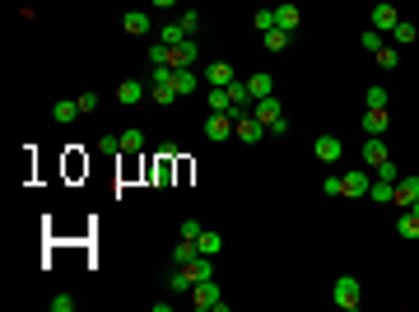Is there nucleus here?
I'll return each mask as SVG.
<instances>
[{"label": "nucleus", "instance_id": "f257e3e1", "mask_svg": "<svg viewBox=\"0 0 419 312\" xmlns=\"http://www.w3.org/2000/svg\"><path fill=\"white\" fill-rule=\"evenodd\" d=\"M187 303L196 312H229V303H224V293H219V284L214 280H196L187 293Z\"/></svg>", "mask_w": 419, "mask_h": 312}, {"label": "nucleus", "instance_id": "f03ea898", "mask_svg": "<svg viewBox=\"0 0 419 312\" xmlns=\"http://www.w3.org/2000/svg\"><path fill=\"white\" fill-rule=\"evenodd\" d=\"M331 303H336L340 312H354L363 303V284L354 280V275H340V280L331 284Z\"/></svg>", "mask_w": 419, "mask_h": 312}, {"label": "nucleus", "instance_id": "7ed1b4c3", "mask_svg": "<svg viewBox=\"0 0 419 312\" xmlns=\"http://www.w3.org/2000/svg\"><path fill=\"white\" fill-rule=\"evenodd\" d=\"M233 136L243 140V145H261L270 131L261 126V121H256V112H243V117H233Z\"/></svg>", "mask_w": 419, "mask_h": 312}, {"label": "nucleus", "instance_id": "20e7f679", "mask_svg": "<svg viewBox=\"0 0 419 312\" xmlns=\"http://www.w3.org/2000/svg\"><path fill=\"white\" fill-rule=\"evenodd\" d=\"M312 154L322 158V163H340V158H345V140L326 131V136H317V140H312Z\"/></svg>", "mask_w": 419, "mask_h": 312}, {"label": "nucleus", "instance_id": "39448f33", "mask_svg": "<svg viewBox=\"0 0 419 312\" xmlns=\"http://www.w3.org/2000/svg\"><path fill=\"white\" fill-rule=\"evenodd\" d=\"M415 200H419V173H400V177H396V200H391V205L410 210Z\"/></svg>", "mask_w": 419, "mask_h": 312}, {"label": "nucleus", "instance_id": "423d86ee", "mask_svg": "<svg viewBox=\"0 0 419 312\" xmlns=\"http://www.w3.org/2000/svg\"><path fill=\"white\" fill-rule=\"evenodd\" d=\"M121 28H126L131 38H150V33H154L150 10H126V14H121Z\"/></svg>", "mask_w": 419, "mask_h": 312}, {"label": "nucleus", "instance_id": "0eeeda50", "mask_svg": "<svg viewBox=\"0 0 419 312\" xmlns=\"http://www.w3.org/2000/svg\"><path fill=\"white\" fill-rule=\"evenodd\" d=\"M145 98H150V84H145V79H121V84H116V103H126V107L145 103Z\"/></svg>", "mask_w": 419, "mask_h": 312}, {"label": "nucleus", "instance_id": "6e6552de", "mask_svg": "<svg viewBox=\"0 0 419 312\" xmlns=\"http://www.w3.org/2000/svg\"><path fill=\"white\" fill-rule=\"evenodd\" d=\"M252 112H256V121H261L266 131L285 117V107H280V98H275V94H270V98H256V103H252Z\"/></svg>", "mask_w": 419, "mask_h": 312}, {"label": "nucleus", "instance_id": "1a4fd4ad", "mask_svg": "<svg viewBox=\"0 0 419 312\" xmlns=\"http://www.w3.org/2000/svg\"><path fill=\"white\" fill-rule=\"evenodd\" d=\"M196 61H201L196 38H187V42H177V47H172V70H196Z\"/></svg>", "mask_w": 419, "mask_h": 312}, {"label": "nucleus", "instance_id": "9d476101", "mask_svg": "<svg viewBox=\"0 0 419 312\" xmlns=\"http://www.w3.org/2000/svg\"><path fill=\"white\" fill-rule=\"evenodd\" d=\"M201 79H205L210 89H224V84H233L238 75H233V65H229V61H210L205 70H201Z\"/></svg>", "mask_w": 419, "mask_h": 312}, {"label": "nucleus", "instance_id": "9b49d317", "mask_svg": "<svg viewBox=\"0 0 419 312\" xmlns=\"http://www.w3.org/2000/svg\"><path fill=\"white\" fill-rule=\"evenodd\" d=\"M233 136V112H210L205 117V140H229Z\"/></svg>", "mask_w": 419, "mask_h": 312}, {"label": "nucleus", "instance_id": "f8f14e48", "mask_svg": "<svg viewBox=\"0 0 419 312\" xmlns=\"http://www.w3.org/2000/svg\"><path fill=\"white\" fill-rule=\"evenodd\" d=\"M387 145H382V136H368L363 140V168H368V173H373V168H382V163H387Z\"/></svg>", "mask_w": 419, "mask_h": 312}, {"label": "nucleus", "instance_id": "ddd939ff", "mask_svg": "<svg viewBox=\"0 0 419 312\" xmlns=\"http://www.w3.org/2000/svg\"><path fill=\"white\" fill-rule=\"evenodd\" d=\"M387 126H391V112H387V107H368V112H363V136H387Z\"/></svg>", "mask_w": 419, "mask_h": 312}, {"label": "nucleus", "instance_id": "4468645a", "mask_svg": "<svg viewBox=\"0 0 419 312\" xmlns=\"http://www.w3.org/2000/svg\"><path fill=\"white\" fill-rule=\"evenodd\" d=\"M396 23H400V14L391 10V5H387V0H378V5H373V28L391 38V28H396Z\"/></svg>", "mask_w": 419, "mask_h": 312}, {"label": "nucleus", "instance_id": "2eb2a0df", "mask_svg": "<svg viewBox=\"0 0 419 312\" xmlns=\"http://www.w3.org/2000/svg\"><path fill=\"white\" fill-rule=\"evenodd\" d=\"M368 187H373L368 168H349V173H345V196H368Z\"/></svg>", "mask_w": 419, "mask_h": 312}, {"label": "nucleus", "instance_id": "dca6fc26", "mask_svg": "<svg viewBox=\"0 0 419 312\" xmlns=\"http://www.w3.org/2000/svg\"><path fill=\"white\" fill-rule=\"evenodd\" d=\"M368 200H373V205H391V200H396V182H382V177H373Z\"/></svg>", "mask_w": 419, "mask_h": 312}, {"label": "nucleus", "instance_id": "f3484780", "mask_svg": "<svg viewBox=\"0 0 419 312\" xmlns=\"http://www.w3.org/2000/svg\"><path fill=\"white\" fill-rule=\"evenodd\" d=\"M396 233L405 238V242H415V238H419V215H415V210H400V219H396Z\"/></svg>", "mask_w": 419, "mask_h": 312}, {"label": "nucleus", "instance_id": "a211bd4d", "mask_svg": "<svg viewBox=\"0 0 419 312\" xmlns=\"http://www.w3.org/2000/svg\"><path fill=\"white\" fill-rule=\"evenodd\" d=\"M275 28L294 33V28H298V5H275Z\"/></svg>", "mask_w": 419, "mask_h": 312}, {"label": "nucleus", "instance_id": "6ab92c4d", "mask_svg": "<svg viewBox=\"0 0 419 312\" xmlns=\"http://www.w3.org/2000/svg\"><path fill=\"white\" fill-rule=\"evenodd\" d=\"M205 107H210V112H233L229 84H224V89H210V94H205Z\"/></svg>", "mask_w": 419, "mask_h": 312}, {"label": "nucleus", "instance_id": "aec40b11", "mask_svg": "<svg viewBox=\"0 0 419 312\" xmlns=\"http://www.w3.org/2000/svg\"><path fill=\"white\" fill-rule=\"evenodd\" d=\"M405 42H419V28L410 19H400L396 28H391V47H405Z\"/></svg>", "mask_w": 419, "mask_h": 312}, {"label": "nucleus", "instance_id": "412c9836", "mask_svg": "<svg viewBox=\"0 0 419 312\" xmlns=\"http://www.w3.org/2000/svg\"><path fill=\"white\" fill-rule=\"evenodd\" d=\"M52 117H57V121H61V126H70V121H75V117H79V103H75V98H61L57 107H52Z\"/></svg>", "mask_w": 419, "mask_h": 312}, {"label": "nucleus", "instance_id": "4be33fe9", "mask_svg": "<svg viewBox=\"0 0 419 312\" xmlns=\"http://www.w3.org/2000/svg\"><path fill=\"white\" fill-rule=\"evenodd\" d=\"M196 256H201V247H196L191 238H182V242L172 247V266H187V261H196Z\"/></svg>", "mask_w": 419, "mask_h": 312}, {"label": "nucleus", "instance_id": "5701e85b", "mask_svg": "<svg viewBox=\"0 0 419 312\" xmlns=\"http://www.w3.org/2000/svg\"><path fill=\"white\" fill-rule=\"evenodd\" d=\"M191 38V33H187V28H182V23H177V19H172V23H163V28H159V42H168V47H177V42H187Z\"/></svg>", "mask_w": 419, "mask_h": 312}, {"label": "nucleus", "instance_id": "b1692460", "mask_svg": "<svg viewBox=\"0 0 419 312\" xmlns=\"http://www.w3.org/2000/svg\"><path fill=\"white\" fill-rule=\"evenodd\" d=\"M172 89L187 98V94H196V70H172Z\"/></svg>", "mask_w": 419, "mask_h": 312}, {"label": "nucleus", "instance_id": "393cba45", "mask_svg": "<svg viewBox=\"0 0 419 312\" xmlns=\"http://www.w3.org/2000/svg\"><path fill=\"white\" fill-rule=\"evenodd\" d=\"M289 38H294V33H285V28H270V33H261L266 52H285V47H289Z\"/></svg>", "mask_w": 419, "mask_h": 312}, {"label": "nucleus", "instance_id": "a878e982", "mask_svg": "<svg viewBox=\"0 0 419 312\" xmlns=\"http://www.w3.org/2000/svg\"><path fill=\"white\" fill-rule=\"evenodd\" d=\"M196 247H201V252H205V256H219V247H224V238L214 233V229H205V233L196 238Z\"/></svg>", "mask_w": 419, "mask_h": 312}, {"label": "nucleus", "instance_id": "bb28decb", "mask_svg": "<svg viewBox=\"0 0 419 312\" xmlns=\"http://www.w3.org/2000/svg\"><path fill=\"white\" fill-rule=\"evenodd\" d=\"M168 289H172V293H191V275H187V266H172Z\"/></svg>", "mask_w": 419, "mask_h": 312}, {"label": "nucleus", "instance_id": "cd10ccee", "mask_svg": "<svg viewBox=\"0 0 419 312\" xmlns=\"http://www.w3.org/2000/svg\"><path fill=\"white\" fill-rule=\"evenodd\" d=\"M247 89H252V98H270V94H275V79H270V75H252Z\"/></svg>", "mask_w": 419, "mask_h": 312}, {"label": "nucleus", "instance_id": "c85d7f7f", "mask_svg": "<svg viewBox=\"0 0 419 312\" xmlns=\"http://www.w3.org/2000/svg\"><path fill=\"white\" fill-rule=\"evenodd\" d=\"M168 177H172V145H168V149H163V158L154 163V182H159V187H163Z\"/></svg>", "mask_w": 419, "mask_h": 312}, {"label": "nucleus", "instance_id": "c756f323", "mask_svg": "<svg viewBox=\"0 0 419 312\" xmlns=\"http://www.w3.org/2000/svg\"><path fill=\"white\" fill-rule=\"evenodd\" d=\"M121 149H126V154H135V149H145V131H121Z\"/></svg>", "mask_w": 419, "mask_h": 312}, {"label": "nucleus", "instance_id": "7c9ffc66", "mask_svg": "<svg viewBox=\"0 0 419 312\" xmlns=\"http://www.w3.org/2000/svg\"><path fill=\"white\" fill-rule=\"evenodd\" d=\"M359 42L368 47V52H373V56H378L382 47H387V33H378V28H368V33H359Z\"/></svg>", "mask_w": 419, "mask_h": 312}, {"label": "nucleus", "instance_id": "2f4dec72", "mask_svg": "<svg viewBox=\"0 0 419 312\" xmlns=\"http://www.w3.org/2000/svg\"><path fill=\"white\" fill-rule=\"evenodd\" d=\"M150 65H172V47L168 42H154L150 47Z\"/></svg>", "mask_w": 419, "mask_h": 312}, {"label": "nucleus", "instance_id": "473e14b6", "mask_svg": "<svg viewBox=\"0 0 419 312\" xmlns=\"http://www.w3.org/2000/svg\"><path fill=\"white\" fill-rule=\"evenodd\" d=\"M378 65H382V70H396V65H400V52L391 47V42H387V47L378 52Z\"/></svg>", "mask_w": 419, "mask_h": 312}, {"label": "nucleus", "instance_id": "72a5a7b5", "mask_svg": "<svg viewBox=\"0 0 419 312\" xmlns=\"http://www.w3.org/2000/svg\"><path fill=\"white\" fill-rule=\"evenodd\" d=\"M47 308H52V312H75V293H52Z\"/></svg>", "mask_w": 419, "mask_h": 312}, {"label": "nucleus", "instance_id": "f704fd0d", "mask_svg": "<svg viewBox=\"0 0 419 312\" xmlns=\"http://www.w3.org/2000/svg\"><path fill=\"white\" fill-rule=\"evenodd\" d=\"M177 23H182V28H187L191 38H196V33H201V14H196V10H182V14H177Z\"/></svg>", "mask_w": 419, "mask_h": 312}, {"label": "nucleus", "instance_id": "c9c22d12", "mask_svg": "<svg viewBox=\"0 0 419 312\" xmlns=\"http://www.w3.org/2000/svg\"><path fill=\"white\" fill-rule=\"evenodd\" d=\"M252 23H256V33H270V28H275V10H256Z\"/></svg>", "mask_w": 419, "mask_h": 312}, {"label": "nucleus", "instance_id": "e433bc0d", "mask_svg": "<svg viewBox=\"0 0 419 312\" xmlns=\"http://www.w3.org/2000/svg\"><path fill=\"white\" fill-rule=\"evenodd\" d=\"M373 177H382V182H396V177H400L396 158H387V163H382V168H373Z\"/></svg>", "mask_w": 419, "mask_h": 312}, {"label": "nucleus", "instance_id": "4c0bfd02", "mask_svg": "<svg viewBox=\"0 0 419 312\" xmlns=\"http://www.w3.org/2000/svg\"><path fill=\"white\" fill-rule=\"evenodd\" d=\"M363 103H368V107H387V89H382V84H373V89L363 94Z\"/></svg>", "mask_w": 419, "mask_h": 312}, {"label": "nucleus", "instance_id": "58836bf2", "mask_svg": "<svg viewBox=\"0 0 419 312\" xmlns=\"http://www.w3.org/2000/svg\"><path fill=\"white\" fill-rule=\"evenodd\" d=\"M322 191H326V196H345V177H326Z\"/></svg>", "mask_w": 419, "mask_h": 312}, {"label": "nucleus", "instance_id": "ea45409f", "mask_svg": "<svg viewBox=\"0 0 419 312\" xmlns=\"http://www.w3.org/2000/svg\"><path fill=\"white\" fill-rule=\"evenodd\" d=\"M201 233H205V224H196V219H187V224H182V238H191V242H196Z\"/></svg>", "mask_w": 419, "mask_h": 312}, {"label": "nucleus", "instance_id": "a19ab883", "mask_svg": "<svg viewBox=\"0 0 419 312\" xmlns=\"http://www.w3.org/2000/svg\"><path fill=\"white\" fill-rule=\"evenodd\" d=\"M98 149H103V154H116V149H121V140H116V136H103V140H98Z\"/></svg>", "mask_w": 419, "mask_h": 312}, {"label": "nucleus", "instance_id": "79ce46f5", "mask_svg": "<svg viewBox=\"0 0 419 312\" xmlns=\"http://www.w3.org/2000/svg\"><path fill=\"white\" fill-rule=\"evenodd\" d=\"M75 103H79V112H94V107H98V94H79Z\"/></svg>", "mask_w": 419, "mask_h": 312}, {"label": "nucleus", "instance_id": "37998d69", "mask_svg": "<svg viewBox=\"0 0 419 312\" xmlns=\"http://www.w3.org/2000/svg\"><path fill=\"white\" fill-rule=\"evenodd\" d=\"M154 10H177V5H182V0H150Z\"/></svg>", "mask_w": 419, "mask_h": 312}, {"label": "nucleus", "instance_id": "c03bdc74", "mask_svg": "<svg viewBox=\"0 0 419 312\" xmlns=\"http://www.w3.org/2000/svg\"><path fill=\"white\" fill-rule=\"evenodd\" d=\"M410 210H415V215H419V200H415V205H410Z\"/></svg>", "mask_w": 419, "mask_h": 312}]
</instances>
